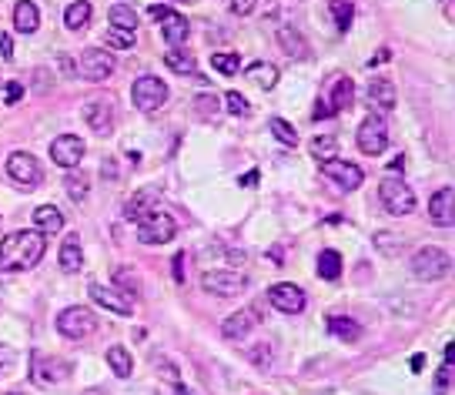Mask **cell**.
<instances>
[{
	"instance_id": "obj_1",
	"label": "cell",
	"mask_w": 455,
	"mask_h": 395,
	"mask_svg": "<svg viewBox=\"0 0 455 395\" xmlns=\"http://www.w3.org/2000/svg\"><path fill=\"white\" fill-rule=\"evenodd\" d=\"M44 235L40 231H13L0 242V271H30L44 258Z\"/></svg>"
},
{
	"instance_id": "obj_2",
	"label": "cell",
	"mask_w": 455,
	"mask_h": 395,
	"mask_svg": "<svg viewBox=\"0 0 455 395\" xmlns=\"http://www.w3.org/2000/svg\"><path fill=\"white\" fill-rule=\"evenodd\" d=\"M412 275L418 281H442L449 278V271H452V258L445 248H435V244H425V248H418L415 255H412Z\"/></svg>"
},
{
	"instance_id": "obj_3",
	"label": "cell",
	"mask_w": 455,
	"mask_h": 395,
	"mask_svg": "<svg viewBox=\"0 0 455 395\" xmlns=\"http://www.w3.org/2000/svg\"><path fill=\"white\" fill-rule=\"evenodd\" d=\"M131 101H134V107H138L141 114H154V111L165 107V101H167V84L154 74L138 77V81L131 84Z\"/></svg>"
},
{
	"instance_id": "obj_4",
	"label": "cell",
	"mask_w": 455,
	"mask_h": 395,
	"mask_svg": "<svg viewBox=\"0 0 455 395\" xmlns=\"http://www.w3.org/2000/svg\"><path fill=\"white\" fill-rule=\"evenodd\" d=\"M57 331L71 342H81V338H90L98 331V319L88 305H71L57 315Z\"/></svg>"
},
{
	"instance_id": "obj_5",
	"label": "cell",
	"mask_w": 455,
	"mask_h": 395,
	"mask_svg": "<svg viewBox=\"0 0 455 395\" xmlns=\"http://www.w3.org/2000/svg\"><path fill=\"white\" fill-rule=\"evenodd\" d=\"M379 201H382V208H385L389 215H395V218H405V215H412V211H415V191L398 178L382 181L379 184Z\"/></svg>"
},
{
	"instance_id": "obj_6",
	"label": "cell",
	"mask_w": 455,
	"mask_h": 395,
	"mask_svg": "<svg viewBox=\"0 0 455 395\" xmlns=\"http://www.w3.org/2000/svg\"><path fill=\"white\" fill-rule=\"evenodd\" d=\"M177 235V221L167 211L154 208L151 215H144L138 221V242L144 244H167Z\"/></svg>"
},
{
	"instance_id": "obj_7",
	"label": "cell",
	"mask_w": 455,
	"mask_h": 395,
	"mask_svg": "<svg viewBox=\"0 0 455 395\" xmlns=\"http://www.w3.org/2000/svg\"><path fill=\"white\" fill-rule=\"evenodd\" d=\"M355 144L358 151L368 154V158H379L385 148H389V124L382 114H372L358 124V134H355Z\"/></svg>"
},
{
	"instance_id": "obj_8",
	"label": "cell",
	"mask_w": 455,
	"mask_h": 395,
	"mask_svg": "<svg viewBox=\"0 0 455 395\" xmlns=\"http://www.w3.org/2000/svg\"><path fill=\"white\" fill-rule=\"evenodd\" d=\"M7 178L17 184V188H37L44 181V167L30 151H13L7 158Z\"/></svg>"
},
{
	"instance_id": "obj_9",
	"label": "cell",
	"mask_w": 455,
	"mask_h": 395,
	"mask_svg": "<svg viewBox=\"0 0 455 395\" xmlns=\"http://www.w3.org/2000/svg\"><path fill=\"white\" fill-rule=\"evenodd\" d=\"M201 288L215 298H238L248 288V278L241 271H231V268H218V271H204Z\"/></svg>"
},
{
	"instance_id": "obj_10",
	"label": "cell",
	"mask_w": 455,
	"mask_h": 395,
	"mask_svg": "<svg viewBox=\"0 0 455 395\" xmlns=\"http://www.w3.org/2000/svg\"><path fill=\"white\" fill-rule=\"evenodd\" d=\"M268 302L278 312H285V315H302L305 305H308V295L298 285H291V281H278V285L268 288Z\"/></svg>"
},
{
	"instance_id": "obj_11",
	"label": "cell",
	"mask_w": 455,
	"mask_h": 395,
	"mask_svg": "<svg viewBox=\"0 0 455 395\" xmlns=\"http://www.w3.org/2000/svg\"><path fill=\"white\" fill-rule=\"evenodd\" d=\"M114 67H117V61L107 51H98V47H90L77 57V74L88 77V81H98V84L114 74Z\"/></svg>"
},
{
	"instance_id": "obj_12",
	"label": "cell",
	"mask_w": 455,
	"mask_h": 395,
	"mask_svg": "<svg viewBox=\"0 0 455 395\" xmlns=\"http://www.w3.org/2000/svg\"><path fill=\"white\" fill-rule=\"evenodd\" d=\"M321 175L329 181H335L341 191H355V188H362V181H365V171L352 161H338V158H329L325 165H321Z\"/></svg>"
},
{
	"instance_id": "obj_13",
	"label": "cell",
	"mask_w": 455,
	"mask_h": 395,
	"mask_svg": "<svg viewBox=\"0 0 455 395\" xmlns=\"http://www.w3.org/2000/svg\"><path fill=\"white\" fill-rule=\"evenodd\" d=\"M51 161L64 171H71V167H81L84 161V141L77 138V134H61V138L51 141Z\"/></svg>"
},
{
	"instance_id": "obj_14",
	"label": "cell",
	"mask_w": 455,
	"mask_h": 395,
	"mask_svg": "<svg viewBox=\"0 0 455 395\" xmlns=\"http://www.w3.org/2000/svg\"><path fill=\"white\" fill-rule=\"evenodd\" d=\"M81 117L94 134H107L114 128V101L111 98H90L81 107Z\"/></svg>"
},
{
	"instance_id": "obj_15",
	"label": "cell",
	"mask_w": 455,
	"mask_h": 395,
	"mask_svg": "<svg viewBox=\"0 0 455 395\" xmlns=\"http://www.w3.org/2000/svg\"><path fill=\"white\" fill-rule=\"evenodd\" d=\"M30 379L37 385L67 382V379H71V365L61 362V358H51V355H34V362H30Z\"/></svg>"
},
{
	"instance_id": "obj_16",
	"label": "cell",
	"mask_w": 455,
	"mask_h": 395,
	"mask_svg": "<svg viewBox=\"0 0 455 395\" xmlns=\"http://www.w3.org/2000/svg\"><path fill=\"white\" fill-rule=\"evenodd\" d=\"M88 295H90V302L94 305H104L107 312H114V315H121V319H127L131 312H134V305H131V295H124V292H117V288H107V285H90L88 288Z\"/></svg>"
},
{
	"instance_id": "obj_17",
	"label": "cell",
	"mask_w": 455,
	"mask_h": 395,
	"mask_svg": "<svg viewBox=\"0 0 455 395\" xmlns=\"http://www.w3.org/2000/svg\"><path fill=\"white\" fill-rule=\"evenodd\" d=\"M365 101L368 107L375 111V114H389L398 101V94H395V84L392 81H385V77H372L365 88Z\"/></svg>"
},
{
	"instance_id": "obj_18",
	"label": "cell",
	"mask_w": 455,
	"mask_h": 395,
	"mask_svg": "<svg viewBox=\"0 0 455 395\" xmlns=\"http://www.w3.org/2000/svg\"><path fill=\"white\" fill-rule=\"evenodd\" d=\"M429 218L439 228H452L455 225V191L452 188H439L429 198Z\"/></svg>"
},
{
	"instance_id": "obj_19",
	"label": "cell",
	"mask_w": 455,
	"mask_h": 395,
	"mask_svg": "<svg viewBox=\"0 0 455 395\" xmlns=\"http://www.w3.org/2000/svg\"><path fill=\"white\" fill-rule=\"evenodd\" d=\"M158 24H161V37H165L171 47H184V40H188V34H191V27H188V20H184V13L171 11V13H165Z\"/></svg>"
},
{
	"instance_id": "obj_20",
	"label": "cell",
	"mask_w": 455,
	"mask_h": 395,
	"mask_svg": "<svg viewBox=\"0 0 455 395\" xmlns=\"http://www.w3.org/2000/svg\"><path fill=\"white\" fill-rule=\"evenodd\" d=\"M254 322H258V315L254 312H235V315H228L225 322H221V335H225L228 342H238V338H244V335H252Z\"/></svg>"
},
{
	"instance_id": "obj_21",
	"label": "cell",
	"mask_w": 455,
	"mask_h": 395,
	"mask_svg": "<svg viewBox=\"0 0 455 395\" xmlns=\"http://www.w3.org/2000/svg\"><path fill=\"white\" fill-rule=\"evenodd\" d=\"M355 101V84H352V77H335V84H331L329 90V114H338V111H348Z\"/></svg>"
},
{
	"instance_id": "obj_22",
	"label": "cell",
	"mask_w": 455,
	"mask_h": 395,
	"mask_svg": "<svg viewBox=\"0 0 455 395\" xmlns=\"http://www.w3.org/2000/svg\"><path fill=\"white\" fill-rule=\"evenodd\" d=\"M57 261H61V271H67V275H77L84 268V252H81V238L77 235H67V242L57 252Z\"/></svg>"
},
{
	"instance_id": "obj_23",
	"label": "cell",
	"mask_w": 455,
	"mask_h": 395,
	"mask_svg": "<svg viewBox=\"0 0 455 395\" xmlns=\"http://www.w3.org/2000/svg\"><path fill=\"white\" fill-rule=\"evenodd\" d=\"M278 44H281V51L288 54V57H298V61H308V57H312L308 40H305L302 30H295V27H281V30H278Z\"/></svg>"
},
{
	"instance_id": "obj_24",
	"label": "cell",
	"mask_w": 455,
	"mask_h": 395,
	"mask_svg": "<svg viewBox=\"0 0 455 395\" xmlns=\"http://www.w3.org/2000/svg\"><path fill=\"white\" fill-rule=\"evenodd\" d=\"M13 27L20 34H34L40 27V11L34 0H17V7H13Z\"/></svg>"
},
{
	"instance_id": "obj_25",
	"label": "cell",
	"mask_w": 455,
	"mask_h": 395,
	"mask_svg": "<svg viewBox=\"0 0 455 395\" xmlns=\"http://www.w3.org/2000/svg\"><path fill=\"white\" fill-rule=\"evenodd\" d=\"M244 77L252 81L254 88H261V90H271L275 84H278V67L275 64H268V61H254V64L244 67Z\"/></svg>"
},
{
	"instance_id": "obj_26",
	"label": "cell",
	"mask_w": 455,
	"mask_h": 395,
	"mask_svg": "<svg viewBox=\"0 0 455 395\" xmlns=\"http://www.w3.org/2000/svg\"><path fill=\"white\" fill-rule=\"evenodd\" d=\"M64 191H67V198H71L74 204H81L90 194V178L84 175V171L71 167V171H67V178H64Z\"/></svg>"
},
{
	"instance_id": "obj_27",
	"label": "cell",
	"mask_w": 455,
	"mask_h": 395,
	"mask_svg": "<svg viewBox=\"0 0 455 395\" xmlns=\"http://www.w3.org/2000/svg\"><path fill=\"white\" fill-rule=\"evenodd\" d=\"M34 225H37L40 235H54V231L64 228V215L54 204H40L37 211H34Z\"/></svg>"
},
{
	"instance_id": "obj_28",
	"label": "cell",
	"mask_w": 455,
	"mask_h": 395,
	"mask_svg": "<svg viewBox=\"0 0 455 395\" xmlns=\"http://www.w3.org/2000/svg\"><path fill=\"white\" fill-rule=\"evenodd\" d=\"M107 27H117V30H138V11L127 7V4H114L107 11Z\"/></svg>"
},
{
	"instance_id": "obj_29",
	"label": "cell",
	"mask_w": 455,
	"mask_h": 395,
	"mask_svg": "<svg viewBox=\"0 0 455 395\" xmlns=\"http://www.w3.org/2000/svg\"><path fill=\"white\" fill-rule=\"evenodd\" d=\"M318 278H325V281L341 278V255L335 248H325V252L318 255Z\"/></svg>"
},
{
	"instance_id": "obj_30",
	"label": "cell",
	"mask_w": 455,
	"mask_h": 395,
	"mask_svg": "<svg viewBox=\"0 0 455 395\" xmlns=\"http://www.w3.org/2000/svg\"><path fill=\"white\" fill-rule=\"evenodd\" d=\"M329 331L335 335V338H341V342H355V338L362 335L358 322H352L348 315H331V319H329Z\"/></svg>"
},
{
	"instance_id": "obj_31",
	"label": "cell",
	"mask_w": 455,
	"mask_h": 395,
	"mask_svg": "<svg viewBox=\"0 0 455 395\" xmlns=\"http://www.w3.org/2000/svg\"><path fill=\"white\" fill-rule=\"evenodd\" d=\"M64 24L71 27V30H84L90 24V4L88 0H74L67 11H64Z\"/></svg>"
},
{
	"instance_id": "obj_32",
	"label": "cell",
	"mask_w": 455,
	"mask_h": 395,
	"mask_svg": "<svg viewBox=\"0 0 455 395\" xmlns=\"http://www.w3.org/2000/svg\"><path fill=\"white\" fill-rule=\"evenodd\" d=\"M104 358H107V365H111V372L117 375V379H127L131 369H134V362H131V355H127V348H121V345H111Z\"/></svg>"
},
{
	"instance_id": "obj_33",
	"label": "cell",
	"mask_w": 455,
	"mask_h": 395,
	"mask_svg": "<svg viewBox=\"0 0 455 395\" xmlns=\"http://www.w3.org/2000/svg\"><path fill=\"white\" fill-rule=\"evenodd\" d=\"M165 64L175 71V74H194V57L188 51H181V47H171L165 54Z\"/></svg>"
},
{
	"instance_id": "obj_34",
	"label": "cell",
	"mask_w": 455,
	"mask_h": 395,
	"mask_svg": "<svg viewBox=\"0 0 455 395\" xmlns=\"http://www.w3.org/2000/svg\"><path fill=\"white\" fill-rule=\"evenodd\" d=\"M331 7V17H335V27H338V34H348V27H352V17H355V7L348 0H329Z\"/></svg>"
},
{
	"instance_id": "obj_35",
	"label": "cell",
	"mask_w": 455,
	"mask_h": 395,
	"mask_svg": "<svg viewBox=\"0 0 455 395\" xmlns=\"http://www.w3.org/2000/svg\"><path fill=\"white\" fill-rule=\"evenodd\" d=\"M154 211V198L151 194H134L131 201H127V208H124V215L131 218V221H141L144 215H151Z\"/></svg>"
},
{
	"instance_id": "obj_36",
	"label": "cell",
	"mask_w": 455,
	"mask_h": 395,
	"mask_svg": "<svg viewBox=\"0 0 455 395\" xmlns=\"http://www.w3.org/2000/svg\"><path fill=\"white\" fill-rule=\"evenodd\" d=\"M211 67H215L218 74H225V77L241 74V61H238V54H211Z\"/></svg>"
},
{
	"instance_id": "obj_37",
	"label": "cell",
	"mask_w": 455,
	"mask_h": 395,
	"mask_svg": "<svg viewBox=\"0 0 455 395\" xmlns=\"http://www.w3.org/2000/svg\"><path fill=\"white\" fill-rule=\"evenodd\" d=\"M271 134H275L281 144H288V148H295V144H298V131L291 128L285 117H271Z\"/></svg>"
},
{
	"instance_id": "obj_38",
	"label": "cell",
	"mask_w": 455,
	"mask_h": 395,
	"mask_svg": "<svg viewBox=\"0 0 455 395\" xmlns=\"http://www.w3.org/2000/svg\"><path fill=\"white\" fill-rule=\"evenodd\" d=\"M107 44L111 47H117V51H131L134 44H138V37H134V30H117V27H107Z\"/></svg>"
},
{
	"instance_id": "obj_39",
	"label": "cell",
	"mask_w": 455,
	"mask_h": 395,
	"mask_svg": "<svg viewBox=\"0 0 455 395\" xmlns=\"http://www.w3.org/2000/svg\"><path fill=\"white\" fill-rule=\"evenodd\" d=\"M335 148H338V141L331 138V134H325V138L318 134V138L312 141V154H315V158H325V161L335 158Z\"/></svg>"
},
{
	"instance_id": "obj_40",
	"label": "cell",
	"mask_w": 455,
	"mask_h": 395,
	"mask_svg": "<svg viewBox=\"0 0 455 395\" xmlns=\"http://www.w3.org/2000/svg\"><path fill=\"white\" fill-rule=\"evenodd\" d=\"M225 104H228V111H231L235 117H244V114H248V101L241 98L238 90H228V94H225Z\"/></svg>"
},
{
	"instance_id": "obj_41",
	"label": "cell",
	"mask_w": 455,
	"mask_h": 395,
	"mask_svg": "<svg viewBox=\"0 0 455 395\" xmlns=\"http://www.w3.org/2000/svg\"><path fill=\"white\" fill-rule=\"evenodd\" d=\"M435 385H439V395L449 392V385H452V362L445 358L442 369H439V375H435Z\"/></svg>"
},
{
	"instance_id": "obj_42",
	"label": "cell",
	"mask_w": 455,
	"mask_h": 395,
	"mask_svg": "<svg viewBox=\"0 0 455 395\" xmlns=\"http://www.w3.org/2000/svg\"><path fill=\"white\" fill-rule=\"evenodd\" d=\"M114 288H127V295H138L141 281H134L131 271H117V278H114Z\"/></svg>"
},
{
	"instance_id": "obj_43",
	"label": "cell",
	"mask_w": 455,
	"mask_h": 395,
	"mask_svg": "<svg viewBox=\"0 0 455 395\" xmlns=\"http://www.w3.org/2000/svg\"><path fill=\"white\" fill-rule=\"evenodd\" d=\"M194 111H198V114H215L218 111V98H211V94H201V98H194Z\"/></svg>"
},
{
	"instance_id": "obj_44",
	"label": "cell",
	"mask_w": 455,
	"mask_h": 395,
	"mask_svg": "<svg viewBox=\"0 0 455 395\" xmlns=\"http://www.w3.org/2000/svg\"><path fill=\"white\" fill-rule=\"evenodd\" d=\"M0 90H4V101L7 104H17L24 98V84H20V81H11V84H4Z\"/></svg>"
},
{
	"instance_id": "obj_45",
	"label": "cell",
	"mask_w": 455,
	"mask_h": 395,
	"mask_svg": "<svg viewBox=\"0 0 455 395\" xmlns=\"http://www.w3.org/2000/svg\"><path fill=\"white\" fill-rule=\"evenodd\" d=\"M254 7H258V0H231V13L235 17H248Z\"/></svg>"
},
{
	"instance_id": "obj_46",
	"label": "cell",
	"mask_w": 455,
	"mask_h": 395,
	"mask_svg": "<svg viewBox=\"0 0 455 395\" xmlns=\"http://www.w3.org/2000/svg\"><path fill=\"white\" fill-rule=\"evenodd\" d=\"M0 57H4V61H11V57H13V40H11V34H4V37H0Z\"/></svg>"
},
{
	"instance_id": "obj_47",
	"label": "cell",
	"mask_w": 455,
	"mask_h": 395,
	"mask_svg": "<svg viewBox=\"0 0 455 395\" xmlns=\"http://www.w3.org/2000/svg\"><path fill=\"white\" fill-rule=\"evenodd\" d=\"M171 271H175V281H184V252H177V255H175Z\"/></svg>"
},
{
	"instance_id": "obj_48",
	"label": "cell",
	"mask_w": 455,
	"mask_h": 395,
	"mask_svg": "<svg viewBox=\"0 0 455 395\" xmlns=\"http://www.w3.org/2000/svg\"><path fill=\"white\" fill-rule=\"evenodd\" d=\"M57 64H61V71H64V74H77L74 61H71V57H67V54H57Z\"/></svg>"
},
{
	"instance_id": "obj_49",
	"label": "cell",
	"mask_w": 455,
	"mask_h": 395,
	"mask_svg": "<svg viewBox=\"0 0 455 395\" xmlns=\"http://www.w3.org/2000/svg\"><path fill=\"white\" fill-rule=\"evenodd\" d=\"M101 171H104V178H107V181H114V178H117V165H114V161H104V165H101Z\"/></svg>"
},
{
	"instance_id": "obj_50",
	"label": "cell",
	"mask_w": 455,
	"mask_h": 395,
	"mask_svg": "<svg viewBox=\"0 0 455 395\" xmlns=\"http://www.w3.org/2000/svg\"><path fill=\"white\" fill-rule=\"evenodd\" d=\"M148 11H151V17H154V20H161L165 13H171V7H165V4H154V7H148Z\"/></svg>"
},
{
	"instance_id": "obj_51",
	"label": "cell",
	"mask_w": 455,
	"mask_h": 395,
	"mask_svg": "<svg viewBox=\"0 0 455 395\" xmlns=\"http://www.w3.org/2000/svg\"><path fill=\"white\" fill-rule=\"evenodd\" d=\"M382 61H389V51H379L375 57H372V61H368V67H379Z\"/></svg>"
},
{
	"instance_id": "obj_52",
	"label": "cell",
	"mask_w": 455,
	"mask_h": 395,
	"mask_svg": "<svg viewBox=\"0 0 455 395\" xmlns=\"http://www.w3.org/2000/svg\"><path fill=\"white\" fill-rule=\"evenodd\" d=\"M412 369H415V372L425 369V355H412Z\"/></svg>"
},
{
	"instance_id": "obj_53",
	"label": "cell",
	"mask_w": 455,
	"mask_h": 395,
	"mask_svg": "<svg viewBox=\"0 0 455 395\" xmlns=\"http://www.w3.org/2000/svg\"><path fill=\"white\" fill-rule=\"evenodd\" d=\"M241 184H248V188H254V184H258V175H254V171H252V175H244V178H241Z\"/></svg>"
},
{
	"instance_id": "obj_54",
	"label": "cell",
	"mask_w": 455,
	"mask_h": 395,
	"mask_svg": "<svg viewBox=\"0 0 455 395\" xmlns=\"http://www.w3.org/2000/svg\"><path fill=\"white\" fill-rule=\"evenodd\" d=\"M175 395H194V392H191L188 385H181V382H175Z\"/></svg>"
},
{
	"instance_id": "obj_55",
	"label": "cell",
	"mask_w": 455,
	"mask_h": 395,
	"mask_svg": "<svg viewBox=\"0 0 455 395\" xmlns=\"http://www.w3.org/2000/svg\"><path fill=\"white\" fill-rule=\"evenodd\" d=\"M7 395H24V392H7Z\"/></svg>"
},
{
	"instance_id": "obj_56",
	"label": "cell",
	"mask_w": 455,
	"mask_h": 395,
	"mask_svg": "<svg viewBox=\"0 0 455 395\" xmlns=\"http://www.w3.org/2000/svg\"><path fill=\"white\" fill-rule=\"evenodd\" d=\"M0 298H4V285H0Z\"/></svg>"
}]
</instances>
